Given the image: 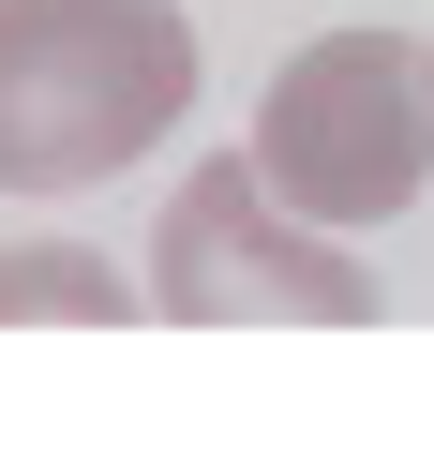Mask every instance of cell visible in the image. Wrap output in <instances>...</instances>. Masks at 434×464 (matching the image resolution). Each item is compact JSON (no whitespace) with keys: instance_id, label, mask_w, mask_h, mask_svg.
Segmentation results:
<instances>
[{"instance_id":"3","label":"cell","mask_w":434,"mask_h":464,"mask_svg":"<svg viewBox=\"0 0 434 464\" xmlns=\"http://www.w3.org/2000/svg\"><path fill=\"white\" fill-rule=\"evenodd\" d=\"M135 285H150L165 330H374V300H390L330 225H300L270 180H255V150H210L150 210Z\"/></svg>"},{"instance_id":"2","label":"cell","mask_w":434,"mask_h":464,"mask_svg":"<svg viewBox=\"0 0 434 464\" xmlns=\"http://www.w3.org/2000/svg\"><path fill=\"white\" fill-rule=\"evenodd\" d=\"M255 180L330 240L420 210L434 195V45L420 31H314L255 105Z\"/></svg>"},{"instance_id":"1","label":"cell","mask_w":434,"mask_h":464,"mask_svg":"<svg viewBox=\"0 0 434 464\" xmlns=\"http://www.w3.org/2000/svg\"><path fill=\"white\" fill-rule=\"evenodd\" d=\"M195 121L180 0H0V195H91Z\"/></svg>"},{"instance_id":"4","label":"cell","mask_w":434,"mask_h":464,"mask_svg":"<svg viewBox=\"0 0 434 464\" xmlns=\"http://www.w3.org/2000/svg\"><path fill=\"white\" fill-rule=\"evenodd\" d=\"M150 314V285L105 270L91 240H15L0 255V330H135Z\"/></svg>"}]
</instances>
